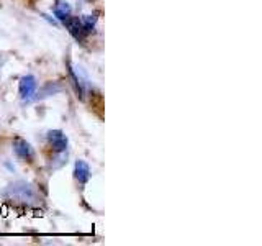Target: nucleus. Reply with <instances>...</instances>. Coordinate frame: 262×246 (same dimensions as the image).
Instances as JSON below:
<instances>
[{
    "instance_id": "obj_2",
    "label": "nucleus",
    "mask_w": 262,
    "mask_h": 246,
    "mask_svg": "<svg viewBox=\"0 0 262 246\" xmlns=\"http://www.w3.org/2000/svg\"><path fill=\"white\" fill-rule=\"evenodd\" d=\"M64 25H66V28L69 30V33L71 35L76 38V39H79V41H82L84 39V36H85V33H89L87 30H85V27H84V23H82V20H79L77 16H68V18L64 20Z\"/></svg>"
},
{
    "instance_id": "obj_6",
    "label": "nucleus",
    "mask_w": 262,
    "mask_h": 246,
    "mask_svg": "<svg viewBox=\"0 0 262 246\" xmlns=\"http://www.w3.org/2000/svg\"><path fill=\"white\" fill-rule=\"evenodd\" d=\"M90 168L85 161H77L76 166H74V177H76L80 184H85L87 180L90 179Z\"/></svg>"
},
{
    "instance_id": "obj_1",
    "label": "nucleus",
    "mask_w": 262,
    "mask_h": 246,
    "mask_svg": "<svg viewBox=\"0 0 262 246\" xmlns=\"http://www.w3.org/2000/svg\"><path fill=\"white\" fill-rule=\"evenodd\" d=\"M4 195L7 199L15 200L23 205H38L39 203L38 192L33 189V186H30L28 182H23V180H18V182H13L8 186L4 191Z\"/></svg>"
},
{
    "instance_id": "obj_7",
    "label": "nucleus",
    "mask_w": 262,
    "mask_h": 246,
    "mask_svg": "<svg viewBox=\"0 0 262 246\" xmlns=\"http://www.w3.org/2000/svg\"><path fill=\"white\" fill-rule=\"evenodd\" d=\"M71 12H72L71 5H69L68 2H64V0H61V2H57V4L54 5V15H56L59 20H62V22L71 15Z\"/></svg>"
},
{
    "instance_id": "obj_3",
    "label": "nucleus",
    "mask_w": 262,
    "mask_h": 246,
    "mask_svg": "<svg viewBox=\"0 0 262 246\" xmlns=\"http://www.w3.org/2000/svg\"><path fill=\"white\" fill-rule=\"evenodd\" d=\"M18 90H20V97L23 100H30L33 97V94L36 92V77L28 74V76H23L20 79V86H18Z\"/></svg>"
},
{
    "instance_id": "obj_8",
    "label": "nucleus",
    "mask_w": 262,
    "mask_h": 246,
    "mask_svg": "<svg viewBox=\"0 0 262 246\" xmlns=\"http://www.w3.org/2000/svg\"><path fill=\"white\" fill-rule=\"evenodd\" d=\"M82 23H84V27H85L87 31L94 30L95 23H97V16H95V15H87V16H85V20L82 22Z\"/></svg>"
},
{
    "instance_id": "obj_4",
    "label": "nucleus",
    "mask_w": 262,
    "mask_h": 246,
    "mask_svg": "<svg viewBox=\"0 0 262 246\" xmlns=\"http://www.w3.org/2000/svg\"><path fill=\"white\" fill-rule=\"evenodd\" d=\"M13 151L15 154L18 156L20 159L23 161H28L31 162L33 159H35V151H33V148L30 146V143H27L25 139H15V143H13Z\"/></svg>"
},
{
    "instance_id": "obj_5",
    "label": "nucleus",
    "mask_w": 262,
    "mask_h": 246,
    "mask_svg": "<svg viewBox=\"0 0 262 246\" xmlns=\"http://www.w3.org/2000/svg\"><path fill=\"white\" fill-rule=\"evenodd\" d=\"M48 141L54 148V151L62 153L68 150V138L62 133L61 130H51L48 133Z\"/></svg>"
}]
</instances>
